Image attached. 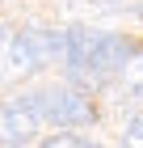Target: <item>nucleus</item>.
I'll list each match as a JSON object with an SVG mask.
<instances>
[{
    "mask_svg": "<svg viewBox=\"0 0 143 148\" xmlns=\"http://www.w3.org/2000/svg\"><path fill=\"white\" fill-rule=\"evenodd\" d=\"M42 148H101V144H93V140L76 136V131H55V136L42 140Z\"/></svg>",
    "mask_w": 143,
    "mask_h": 148,
    "instance_id": "obj_6",
    "label": "nucleus"
},
{
    "mask_svg": "<svg viewBox=\"0 0 143 148\" xmlns=\"http://www.w3.org/2000/svg\"><path fill=\"white\" fill-rule=\"evenodd\" d=\"M118 85H122V93H126V102H143V55H135V59L122 64Z\"/></svg>",
    "mask_w": 143,
    "mask_h": 148,
    "instance_id": "obj_5",
    "label": "nucleus"
},
{
    "mask_svg": "<svg viewBox=\"0 0 143 148\" xmlns=\"http://www.w3.org/2000/svg\"><path fill=\"white\" fill-rule=\"evenodd\" d=\"M51 55L67 59V30H13L4 38V64L9 76H34Z\"/></svg>",
    "mask_w": 143,
    "mask_h": 148,
    "instance_id": "obj_2",
    "label": "nucleus"
},
{
    "mask_svg": "<svg viewBox=\"0 0 143 148\" xmlns=\"http://www.w3.org/2000/svg\"><path fill=\"white\" fill-rule=\"evenodd\" d=\"M131 59V42L118 34H101V30H84V25H72L67 30V68L72 80L80 89H97L110 72H122V64Z\"/></svg>",
    "mask_w": 143,
    "mask_h": 148,
    "instance_id": "obj_1",
    "label": "nucleus"
},
{
    "mask_svg": "<svg viewBox=\"0 0 143 148\" xmlns=\"http://www.w3.org/2000/svg\"><path fill=\"white\" fill-rule=\"evenodd\" d=\"M46 110H42V97H13L4 102V148H21L38 136Z\"/></svg>",
    "mask_w": 143,
    "mask_h": 148,
    "instance_id": "obj_4",
    "label": "nucleus"
},
{
    "mask_svg": "<svg viewBox=\"0 0 143 148\" xmlns=\"http://www.w3.org/2000/svg\"><path fill=\"white\" fill-rule=\"evenodd\" d=\"M38 97H42L46 123H55V127H88L97 119L93 97H88L84 89H46V93H38Z\"/></svg>",
    "mask_w": 143,
    "mask_h": 148,
    "instance_id": "obj_3",
    "label": "nucleus"
},
{
    "mask_svg": "<svg viewBox=\"0 0 143 148\" xmlns=\"http://www.w3.org/2000/svg\"><path fill=\"white\" fill-rule=\"evenodd\" d=\"M122 148H143V114H131L122 127Z\"/></svg>",
    "mask_w": 143,
    "mask_h": 148,
    "instance_id": "obj_7",
    "label": "nucleus"
}]
</instances>
